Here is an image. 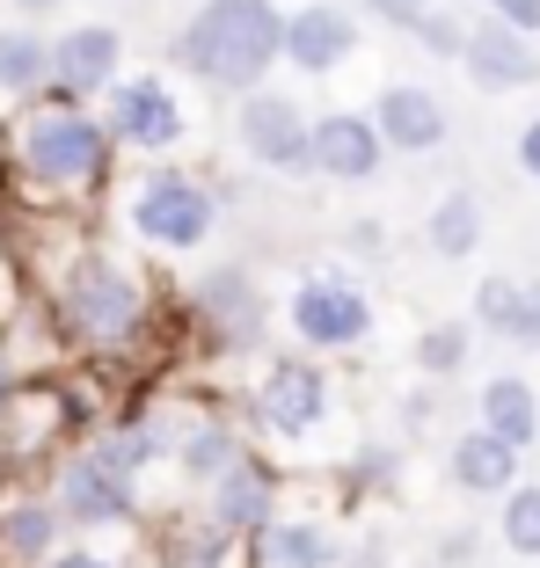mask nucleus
I'll return each instance as SVG.
<instances>
[{
	"mask_svg": "<svg viewBox=\"0 0 540 568\" xmlns=\"http://www.w3.org/2000/svg\"><path fill=\"white\" fill-rule=\"evenodd\" d=\"M169 59L220 95H249L286 59V16L270 0H204L183 22V37L169 44Z\"/></svg>",
	"mask_w": 540,
	"mask_h": 568,
	"instance_id": "nucleus-1",
	"label": "nucleus"
},
{
	"mask_svg": "<svg viewBox=\"0 0 540 568\" xmlns=\"http://www.w3.org/2000/svg\"><path fill=\"white\" fill-rule=\"evenodd\" d=\"M110 153H118V139H110L102 118H88V102H44L16 132L22 175L44 183V190H88L110 168Z\"/></svg>",
	"mask_w": 540,
	"mask_h": 568,
	"instance_id": "nucleus-2",
	"label": "nucleus"
},
{
	"mask_svg": "<svg viewBox=\"0 0 540 568\" xmlns=\"http://www.w3.org/2000/svg\"><path fill=\"white\" fill-rule=\"evenodd\" d=\"M59 314L81 343L96 351H124L139 328H147V284L118 263V255H73L67 277H59Z\"/></svg>",
	"mask_w": 540,
	"mask_h": 568,
	"instance_id": "nucleus-3",
	"label": "nucleus"
},
{
	"mask_svg": "<svg viewBox=\"0 0 540 568\" xmlns=\"http://www.w3.org/2000/svg\"><path fill=\"white\" fill-rule=\"evenodd\" d=\"M212 219H220V197H212V183H198L190 168L161 161V168L139 175V190H132V234L147 241V248L190 255L204 234H212Z\"/></svg>",
	"mask_w": 540,
	"mask_h": 568,
	"instance_id": "nucleus-4",
	"label": "nucleus"
},
{
	"mask_svg": "<svg viewBox=\"0 0 540 568\" xmlns=\"http://www.w3.org/2000/svg\"><path fill=\"white\" fill-rule=\"evenodd\" d=\"M286 321H292V335H300L307 351H358L372 335V300L358 292L351 277H307V284H292V300H286Z\"/></svg>",
	"mask_w": 540,
	"mask_h": 568,
	"instance_id": "nucleus-5",
	"label": "nucleus"
},
{
	"mask_svg": "<svg viewBox=\"0 0 540 568\" xmlns=\"http://www.w3.org/2000/svg\"><path fill=\"white\" fill-rule=\"evenodd\" d=\"M234 139H241V153H249L256 168H270V175H314L307 118H300V102L278 95V88H249V95H241Z\"/></svg>",
	"mask_w": 540,
	"mask_h": 568,
	"instance_id": "nucleus-6",
	"label": "nucleus"
},
{
	"mask_svg": "<svg viewBox=\"0 0 540 568\" xmlns=\"http://www.w3.org/2000/svg\"><path fill=\"white\" fill-rule=\"evenodd\" d=\"M51 503H59V518L67 525H124L139 510V474L110 467L96 445H81L73 459H59V488H51Z\"/></svg>",
	"mask_w": 540,
	"mask_h": 568,
	"instance_id": "nucleus-7",
	"label": "nucleus"
},
{
	"mask_svg": "<svg viewBox=\"0 0 540 568\" xmlns=\"http://www.w3.org/2000/svg\"><path fill=\"white\" fill-rule=\"evenodd\" d=\"M190 314L212 328V343L220 351H263V292H256V277L241 263H212L198 284H190Z\"/></svg>",
	"mask_w": 540,
	"mask_h": 568,
	"instance_id": "nucleus-8",
	"label": "nucleus"
},
{
	"mask_svg": "<svg viewBox=\"0 0 540 568\" xmlns=\"http://www.w3.org/2000/svg\"><path fill=\"white\" fill-rule=\"evenodd\" d=\"M102 95H110V139L118 146H139V153L183 146V102H176L169 81L139 73V81H110Z\"/></svg>",
	"mask_w": 540,
	"mask_h": 568,
	"instance_id": "nucleus-9",
	"label": "nucleus"
},
{
	"mask_svg": "<svg viewBox=\"0 0 540 568\" xmlns=\"http://www.w3.org/2000/svg\"><path fill=\"white\" fill-rule=\"evenodd\" d=\"M118 67H124V37L110 30V22H81V30H67L59 44H51L44 102H88V95H102V88L118 81Z\"/></svg>",
	"mask_w": 540,
	"mask_h": 568,
	"instance_id": "nucleus-10",
	"label": "nucleus"
},
{
	"mask_svg": "<svg viewBox=\"0 0 540 568\" xmlns=\"http://www.w3.org/2000/svg\"><path fill=\"white\" fill-rule=\"evenodd\" d=\"M256 416H263L270 437L300 445V437L329 416V372H321V365H300V357L270 365V379L256 386Z\"/></svg>",
	"mask_w": 540,
	"mask_h": 568,
	"instance_id": "nucleus-11",
	"label": "nucleus"
},
{
	"mask_svg": "<svg viewBox=\"0 0 540 568\" xmlns=\"http://www.w3.org/2000/svg\"><path fill=\"white\" fill-rule=\"evenodd\" d=\"M307 146H314V175H329V183H372L380 161H388L372 118H358V110H329V118H314V124H307Z\"/></svg>",
	"mask_w": 540,
	"mask_h": 568,
	"instance_id": "nucleus-12",
	"label": "nucleus"
},
{
	"mask_svg": "<svg viewBox=\"0 0 540 568\" xmlns=\"http://www.w3.org/2000/svg\"><path fill=\"white\" fill-rule=\"evenodd\" d=\"M460 67L474 73V88H490V95H511V88H533L540 81V51L526 30H511V22H474L468 44H460Z\"/></svg>",
	"mask_w": 540,
	"mask_h": 568,
	"instance_id": "nucleus-13",
	"label": "nucleus"
},
{
	"mask_svg": "<svg viewBox=\"0 0 540 568\" xmlns=\"http://www.w3.org/2000/svg\"><path fill=\"white\" fill-rule=\"evenodd\" d=\"M204 488H212V510H204V518L220 525V532H234V539H249L256 525L278 518V474H270L263 459H256V452H241L234 467L212 474Z\"/></svg>",
	"mask_w": 540,
	"mask_h": 568,
	"instance_id": "nucleus-14",
	"label": "nucleus"
},
{
	"mask_svg": "<svg viewBox=\"0 0 540 568\" xmlns=\"http://www.w3.org/2000/svg\"><path fill=\"white\" fill-rule=\"evenodd\" d=\"M372 132H380V146L388 153H439L446 146V102L431 95V88H380V102H372Z\"/></svg>",
	"mask_w": 540,
	"mask_h": 568,
	"instance_id": "nucleus-15",
	"label": "nucleus"
},
{
	"mask_svg": "<svg viewBox=\"0 0 540 568\" xmlns=\"http://www.w3.org/2000/svg\"><path fill=\"white\" fill-rule=\"evenodd\" d=\"M351 51H358L351 8H337V0H307L300 16H286V59L300 73H337Z\"/></svg>",
	"mask_w": 540,
	"mask_h": 568,
	"instance_id": "nucleus-16",
	"label": "nucleus"
},
{
	"mask_svg": "<svg viewBox=\"0 0 540 568\" xmlns=\"http://www.w3.org/2000/svg\"><path fill=\"white\" fill-rule=\"evenodd\" d=\"M249 568H337V539H329V525L270 518L249 532Z\"/></svg>",
	"mask_w": 540,
	"mask_h": 568,
	"instance_id": "nucleus-17",
	"label": "nucleus"
},
{
	"mask_svg": "<svg viewBox=\"0 0 540 568\" xmlns=\"http://www.w3.org/2000/svg\"><path fill=\"white\" fill-rule=\"evenodd\" d=\"M59 503L44 496H16L8 510H0V561L8 568H44L51 554H59Z\"/></svg>",
	"mask_w": 540,
	"mask_h": 568,
	"instance_id": "nucleus-18",
	"label": "nucleus"
},
{
	"mask_svg": "<svg viewBox=\"0 0 540 568\" xmlns=\"http://www.w3.org/2000/svg\"><path fill=\"white\" fill-rule=\"evenodd\" d=\"M453 488L460 496H504L511 481H519V452L504 445L497 430H468V437H453Z\"/></svg>",
	"mask_w": 540,
	"mask_h": 568,
	"instance_id": "nucleus-19",
	"label": "nucleus"
},
{
	"mask_svg": "<svg viewBox=\"0 0 540 568\" xmlns=\"http://www.w3.org/2000/svg\"><path fill=\"white\" fill-rule=\"evenodd\" d=\"M169 459L190 474V481H212V474H227L241 459V437H234V423L198 416V423H183V430L169 437Z\"/></svg>",
	"mask_w": 540,
	"mask_h": 568,
	"instance_id": "nucleus-20",
	"label": "nucleus"
},
{
	"mask_svg": "<svg viewBox=\"0 0 540 568\" xmlns=\"http://www.w3.org/2000/svg\"><path fill=\"white\" fill-rule=\"evenodd\" d=\"M482 430H497L511 452H526V445H533V437H540V402H533V386H526V379H511V372L482 386Z\"/></svg>",
	"mask_w": 540,
	"mask_h": 568,
	"instance_id": "nucleus-21",
	"label": "nucleus"
},
{
	"mask_svg": "<svg viewBox=\"0 0 540 568\" xmlns=\"http://www.w3.org/2000/svg\"><path fill=\"white\" fill-rule=\"evenodd\" d=\"M431 248L446 255V263H468L474 248H482V204H474V190H446L439 204H431Z\"/></svg>",
	"mask_w": 540,
	"mask_h": 568,
	"instance_id": "nucleus-22",
	"label": "nucleus"
},
{
	"mask_svg": "<svg viewBox=\"0 0 540 568\" xmlns=\"http://www.w3.org/2000/svg\"><path fill=\"white\" fill-rule=\"evenodd\" d=\"M51 81V44L37 30H0V95H37Z\"/></svg>",
	"mask_w": 540,
	"mask_h": 568,
	"instance_id": "nucleus-23",
	"label": "nucleus"
},
{
	"mask_svg": "<svg viewBox=\"0 0 540 568\" xmlns=\"http://www.w3.org/2000/svg\"><path fill=\"white\" fill-rule=\"evenodd\" d=\"M96 452L110 459V467L139 474V467H153V459H169V430H161L153 416H132V423H118L110 437H96Z\"/></svg>",
	"mask_w": 540,
	"mask_h": 568,
	"instance_id": "nucleus-24",
	"label": "nucleus"
},
{
	"mask_svg": "<svg viewBox=\"0 0 540 568\" xmlns=\"http://www.w3.org/2000/svg\"><path fill=\"white\" fill-rule=\"evenodd\" d=\"M227 547H234V532H220V525H169V568H227Z\"/></svg>",
	"mask_w": 540,
	"mask_h": 568,
	"instance_id": "nucleus-25",
	"label": "nucleus"
},
{
	"mask_svg": "<svg viewBox=\"0 0 540 568\" xmlns=\"http://www.w3.org/2000/svg\"><path fill=\"white\" fill-rule=\"evenodd\" d=\"M504 547L519 554V561H540V488L533 481L504 488Z\"/></svg>",
	"mask_w": 540,
	"mask_h": 568,
	"instance_id": "nucleus-26",
	"label": "nucleus"
},
{
	"mask_svg": "<svg viewBox=\"0 0 540 568\" xmlns=\"http://www.w3.org/2000/svg\"><path fill=\"white\" fill-rule=\"evenodd\" d=\"M417 365L431 372V379H453V372L468 365V328H460V321H446V328H423Z\"/></svg>",
	"mask_w": 540,
	"mask_h": 568,
	"instance_id": "nucleus-27",
	"label": "nucleus"
},
{
	"mask_svg": "<svg viewBox=\"0 0 540 568\" xmlns=\"http://www.w3.org/2000/svg\"><path fill=\"white\" fill-rule=\"evenodd\" d=\"M474 321L511 343V321H519V284H511V277H482V284H474Z\"/></svg>",
	"mask_w": 540,
	"mask_h": 568,
	"instance_id": "nucleus-28",
	"label": "nucleus"
},
{
	"mask_svg": "<svg viewBox=\"0 0 540 568\" xmlns=\"http://www.w3.org/2000/svg\"><path fill=\"white\" fill-rule=\"evenodd\" d=\"M409 37H417L431 59H460V44H468V22H453V16H439V8H423L417 22H409Z\"/></svg>",
	"mask_w": 540,
	"mask_h": 568,
	"instance_id": "nucleus-29",
	"label": "nucleus"
},
{
	"mask_svg": "<svg viewBox=\"0 0 540 568\" xmlns=\"http://www.w3.org/2000/svg\"><path fill=\"white\" fill-rule=\"evenodd\" d=\"M511 343H519V351H540V277L519 284V321H511Z\"/></svg>",
	"mask_w": 540,
	"mask_h": 568,
	"instance_id": "nucleus-30",
	"label": "nucleus"
},
{
	"mask_svg": "<svg viewBox=\"0 0 540 568\" xmlns=\"http://www.w3.org/2000/svg\"><path fill=\"white\" fill-rule=\"evenodd\" d=\"M351 474H358V481H394V445H366L351 459Z\"/></svg>",
	"mask_w": 540,
	"mask_h": 568,
	"instance_id": "nucleus-31",
	"label": "nucleus"
},
{
	"mask_svg": "<svg viewBox=\"0 0 540 568\" xmlns=\"http://www.w3.org/2000/svg\"><path fill=\"white\" fill-rule=\"evenodd\" d=\"M358 8H366V16H380V22H394V30H409L431 0H358Z\"/></svg>",
	"mask_w": 540,
	"mask_h": 568,
	"instance_id": "nucleus-32",
	"label": "nucleus"
},
{
	"mask_svg": "<svg viewBox=\"0 0 540 568\" xmlns=\"http://www.w3.org/2000/svg\"><path fill=\"white\" fill-rule=\"evenodd\" d=\"M497 22H511V30H540V0H482Z\"/></svg>",
	"mask_w": 540,
	"mask_h": 568,
	"instance_id": "nucleus-33",
	"label": "nucleus"
},
{
	"mask_svg": "<svg viewBox=\"0 0 540 568\" xmlns=\"http://www.w3.org/2000/svg\"><path fill=\"white\" fill-rule=\"evenodd\" d=\"M439 561H446V568H468V561H474V532H446Z\"/></svg>",
	"mask_w": 540,
	"mask_h": 568,
	"instance_id": "nucleus-34",
	"label": "nucleus"
},
{
	"mask_svg": "<svg viewBox=\"0 0 540 568\" xmlns=\"http://www.w3.org/2000/svg\"><path fill=\"white\" fill-rule=\"evenodd\" d=\"M519 168H526V175H540V118L519 132Z\"/></svg>",
	"mask_w": 540,
	"mask_h": 568,
	"instance_id": "nucleus-35",
	"label": "nucleus"
},
{
	"mask_svg": "<svg viewBox=\"0 0 540 568\" xmlns=\"http://www.w3.org/2000/svg\"><path fill=\"white\" fill-rule=\"evenodd\" d=\"M16 394H22V372L0 357V416H8V402H16Z\"/></svg>",
	"mask_w": 540,
	"mask_h": 568,
	"instance_id": "nucleus-36",
	"label": "nucleus"
},
{
	"mask_svg": "<svg viewBox=\"0 0 540 568\" xmlns=\"http://www.w3.org/2000/svg\"><path fill=\"white\" fill-rule=\"evenodd\" d=\"M44 568H118V561H102V554H51Z\"/></svg>",
	"mask_w": 540,
	"mask_h": 568,
	"instance_id": "nucleus-37",
	"label": "nucleus"
},
{
	"mask_svg": "<svg viewBox=\"0 0 540 568\" xmlns=\"http://www.w3.org/2000/svg\"><path fill=\"white\" fill-rule=\"evenodd\" d=\"M16 8H30V16H51V8H67V0H16Z\"/></svg>",
	"mask_w": 540,
	"mask_h": 568,
	"instance_id": "nucleus-38",
	"label": "nucleus"
}]
</instances>
